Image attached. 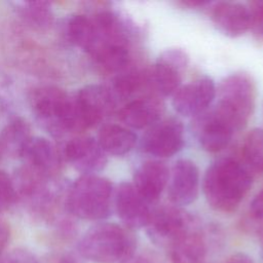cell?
I'll use <instances>...</instances> for the list:
<instances>
[{"instance_id":"34","label":"cell","mask_w":263,"mask_h":263,"mask_svg":"<svg viewBox=\"0 0 263 263\" xmlns=\"http://www.w3.org/2000/svg\"><path fill=\"white\" fill-rule=\"evenodd\" d=\"M259 238H260V243H261V248L263 250V228H261L260 232H259Z\"/></svg>"},{"instance_id":"9","label":"cell","mask_w":263,"mask_h":263,"mask_svg":"<svg viewBox=\"0 0 263 263\" xmlns=\"http://www.w3.org/2000/svg\"><path fill=\"white\" fill-rule=\"evenodd\" d=\"M188 64V57L181 49H167L158 58L150 73V82L163 96L179 89L182 73Z\"/></svg>"},{"instance_id":"17","label":"cell","mask_w":263,"mask_h":263,"mask_svg":"<svg viewBox=\"0 0 263 263\" xmlns=\"http://www.w3.org/2000/svg\"><path fill=\"white\" fill-rule=\"evenodd\" d=\"M212 18L220 31L231 37L240 36L251 28L250 9L240 3H218L213 8Z\"/></svg>"},{"instance_id":"4","label":"cell","mask_w":263,"mask_h":263,"mask_svg":"<svg viewBox=\"0 0 263 263\" xmlns=\"http://www.w3.org/2000/svg\"><path fill=\"white\" fill-rule=\"evenodd\" d=\"M30 107L36 119L51 134L75 133L72 95L65 90L52 85L34 88Z\"/></svg>"},{"instance_id":"6","label":"cell","mask_w":263,"mask_h":263,"mask_svg":"<svg viewBox=\"0 0 263 263\" xmlns=\"http://www.w3.org/2000/svg\"><path fill=\"white\" fill-rule=\"evenodd\" d=\"M75 133L82 132L102 122L116 106L111 89L104 85L91 84L72 95Z\"/></svg>"},{"instance_id":"20","label":"cell","mask_w":263,"mask_h":263,"mask_svg":"<svg viewBox=\"0 0 263 263\" xmlns=\"http://www.w3.org/2000/svg\"><path fill=\"white\" fill-rule=\"evenodd\" d=\"M173 263H201L206 253V246L199 232L191 229L170 248Z\"/></svg>"},{"instance_id":"19","label":"cell","mask_w":263,"mask_h":263,"mask_svg":"<svg viewBox=\"0 0 263 263\" xmlns=\"http://www.w3.org/2000/svg\"><path fill=\"white\" fill-rule=\"evenodd\" d=\"M31 127L23 117L10 119L0 135V151L8 157H23L32 140Z\"/></svg>"},{"instance_id":"25","label":"cell","mask_w":263,"mask_h":263,"mask_svg":"<svg viewBox=\"0 0 263 263\" xmlns=\"http://www.w3.org/2000/svg\"><path fill=\"white\" fill-rule=\"evenodd\" d=\"M242 151L247 162L256 171L263 172V129H253L247 136Z\"/></svg>"},{"instance_id":"12","label":"cell","mask_w":263,"mask_h":263,"mask_svg":"<svg viewBox=\"0 0 263 263\" xmlns=\"http://www.w3.org/2000/svg\"><path fill=\"white\" fill-rule=\"evenodd\" d=\"M149 203L139 194L133 184L121 183L115 194V208L118 217L130 229L146 227L152 211Z\"/></svg>"},{"instance_id":"8","label":"cell","mask_w":263,"mask_h":263,"mask_svg":"<svg viewBox=\"0 0 263 263\" xmlns=\"http://www.w3.org/2000/svg\"><path fill=\"white\" fill-rule=\"evenodd\" d=\"M184 144L182 123L174 118L154 124L143 137L142 148L157 157H170L179 152Z\"/></svg>"},{"instance_id":"14","label":"cell","mask_w":263,"mask_h":263,"mask_svg":"<svg viewBox=\"0 0 263 263\" xmlns=\"http://www.w3.org/2000/svg\"><path fill=\"white\" fill-rule=\"evenodd\" d=\"M234 128L215 109L201 113L195 120V134L200 146L209 152H218L230 142Z\"/></svg>"},{"instance_id":"7","label":"cell","mask_w":263,"mask_h":263,"mask_svg":"<svg viewBox=\"0 0 263 263\" xmlns=\"http://www.w3.org/2000/svg\"><path fill=\"white\" fill-rule=\"evenodd\" d=\"M146 229L151 241L168 249L181 236L193 229L192 219L180 209L162 206L151 213Z\"/></svg>"},{"instance_id":"16","label":"cell","mask_w":263,"mask_h":263,"mask_svg":"<svg viewBox=\"0 0 263 263\" xmlns=\"http://www.w3.org/2000/svg\"><path fill=\"white\" fill-rule=\"evenodd\" d=\"M168 178V170L163 162L149 160L136 170L133 185L139 194L148 203H151L158 199Z\"/></svg>"},{"instance_id":"35","label":"cell","mask_w":263,"mask_h":263,"mask_svg":"<svg viewBox=\"0 0 263 263\" xmlns=\"http://www.w3.org/2000/svg\"><path fill=\"white\" fill-rule=\"evenodd\" d=\"M0 154H1V151H0Z\"/></svg>"},{"instance_id":"1","label":"cell","mask_w":263,"mask_h":263,"mask_svg":"<svg viewBox=\"0 0 263 263\" xmlns=\"http://www.w3.org/2000/svg\"><path fill=\"white\" fill-rule=\"evenodd\" d=\"M252 185L245 167L232 158L212 163L203 179V191L209 204L220 212L234 211Z\"/></svg>"},{"instance_id":"11","label":"cell","mask_w":263,"mask_h":263,"mask_svg":"<svg viewBox=\"0 0 263 263\" xmlns=\"http://www.w3.org/2000/svg\"><path fill=\"white\" fill-rule=\"evenodd\" d=\"M64 154L71 165L83 173V175H95L101 171L107 162L106 153L99 142L90 137H75L67 142Z\"/></svg>"},{"instance_id":"33","label":"cell","mask_w":263,"mask_h":263,"mask_svg":"<svg viewBox=\"0 0 263 263\" xmlns=\"http://www.w3.org/2000/svg\"><path fill=\"white\" fill-rule=\"evenodd\" d=\"M58 263H79L73 256L71 255H65L63 256L59 261Z\"/></svg>"},{"instance_id":"2","label":"cell","mask_w":263,"mask_h":263,"mask_svg":"<svg viewBox=\"0 0 263 263\" xmlns=\"http://www.w3.org/2000/svg\"><path fill=\"white\" fill-rule=\"evenodd\" d=\"M136 240L126 229L114 223H99L81 237L78 251L96 263H116L134 255Z\"/></svg>"},{"instance_id":"22","label":"cell","mask_w":263,"mask_h":263,"mask_svg":"<svg viewBox=\"0 0 263 263\" xmlns=\"http://www.w3.org/2000/svg\"><path fill=\"white\" fill-rule=\"evenodd\" d=\"M16 9L27 26L37 31L48 30L53 23L50 3L45 1H25L16 3Z\"/></svg>"},{"instance_id":"10","label":"cell","mask_w":263,"mask_h":263,"mask_svg":"<svg viewBox=\"0 0 263 263\" xmlns=\"http://www.w3.org/2000/svg\"><path fill=\"white\" fill-rule=\"evenodd\" d=\"M215 84L211 78H198L179 87L175 92L173 106L181 115H200L211 105L215 98Z\"/></svg>"},{"instance_id":"24","label":"cell","mask_w":263,"mask_h":263,"mask_svg":"<svg viewBox=\"0 0 263 263\" xmlns=\"http://www.w3.org/2000/svg\"><path fill=\"white\" fill-rule=\"evenodd\" d=\"M150 82V76L147 78L140 72H125L120 73V75L116 76L113 80L112 87H109L116 99L126 100L130 98L133 95L138 92L144 84Z\"/></svg>"},{"instance_id":"15","label":"cell","mask_w":263,"mask_h":263,"mask_svg":"<svg viewBox=\"0 0 263 263\" xmlns=\"http://www.w3.org/2000/svg\"><path fill=\"white\" fill-rule=\"evenodd\" d=\"M23 158L24 165L43 177L52 179L61 168V157L55 145L42 137H33Z\"/></svg>"},{"instance_id":"29","label":"cell","mask_w":263,"mask_h":263,"mask_svg":"<svg viewBox=\"0 0 263 263\" xmlns=\"http://www.w3.org/2000/svg\"><path fill=\"white\" fill-rule=\"evenodd\" d=\"M251 212L254 217L263 219V190L258 193L251 203Z\"/></svg>"},{"instance_id":"27","label":"cell","mask_w":263,"mask_h":263,"mask_svg":"<svg viewBox=\"0 0 263 263\" xmlns=\"http://www.w3.org/2000/svg\"><path fill=\"white\" fill-rule=\"evenodd\" d=\"M251 29L257 39L263 40V1H257L252 4Z\"/></svg>"},{"instance_id":"26","label":"cell","mask_w":263,"mask_h":263,"mask_svg":"<svg viewBox=\"0 0 263 263\" xmlns=\"http://www.w3.org/2000/svg\"><path fill=\"white\" fill-rule=\"evenodd\" d=\"M12 179L0 170V213L7 211L16 199Z\"/></svg>"},{"instance_id":"5","label":"cell","mask_w":263,"mask_h":263,"mask_svg":"<svg viewBox=\"0 0 263 263\" xmlns=\"http://www.w3.org/2000/svg\"><path fill=\"white\" fill-rule=\"evenodd\" d=\"M255 98V86L251 78L242 73L231 74L219 87V101L215 111L234 130H239L246 126L253 113Z\"/></svg>"},{"instance_id":"3","label":"cell","mask_w":263,"mask_h":263,"mask_svg":"<svg viewBox=\"0 0 263 263\" xmlns=\"http://www.w3.org/2000/svg\"><path fill=\"white\" fill-rule=\"evenodd\" d=\"M112 184L97 175H83L70 187L66 204L68 211L84 220H102L109 216Z\"/></svg>"},{"instance_id":"28","label":"cell","mask_w":263,"mask_h":263,"mask_svg":"<svg viewBox=\"0 0 263 263\" xmlns=\"http://www.w3.org/2000/svg\"><path fill=\"white\" fill-rule=\"evenodd\" d=\"M1 263H39V261L30 251L25 249H15L9 252Z\"/></svg>"},{"instance_id":"30","label":"cell","mask_w":263,"mask_h":263,"mask_svg":"<svg viewBox=\"0 0 263 263\" xmlns=\"http://www.w3.org/2000/svg\"><path fill=\"white\" fill-rule=\"evenodd\" d=\"M9 238V228L6 222L0 218V254L5 249Z\"/></svg>"},{"instance_id":"13","label":"cell","mask_w":263,"mask_h":263,"mask_svg":"<svg viewBox=\"0 0 263 263\" xmlns=\"http://www.w3.org/2000/svg\"><path fill=\"white\" fill-rule=\"evenodd\" d=\"M199 173L196 164L188 159L178 160L172 170L168 198L175 205H187L198 194Z\"/></svg>"},{"instance_id":"18","label":"cell","mask_w":263,"mask_h":263,"mask_svg":"<svg viewBox=\"0 0 263 263\" xmlns=\"http://www.w3.org/2000/svg\"><path fill=\"white\" fill-rule=\"evenodd\" d=\"M163 110L156 98H140L127 103L119 112L120 120L127 126L144 128L156 122Z\"/></svg>"},{"instance_id":"21","label":"cell","mask_w":263,"mask_h":263,"mask_svg":"<svg viewBox=\"0 0 263 263\" xmlns=\"http://www.w3.org/2000/svg\"><path fill=\"white\" fill-rule=\"evenodd\" d=\"M136 140L137 137L132 130L117 124L104 125L98 138L103 151L112 155H123L129 152Z\"/></svg>"},{"instance_id":"23","label":"cell","mask_w":263,"mask_h":263,"mask_svg":"<svg viewBox=\"0 0 263 263\" xmlns=\"http://www.w3.org/2000/svg\"><path fill=\"white\" fill-rule=\"evenodd\" d=\"M69 40L87 52L93 39V22L92 18L84 14L72 15L66 26Z\"/></svg>"},{"instance_id":"32","label":"cell","mask_w":263,"mask_h":263,"mask_svg":"<svg viewBox=\"0 0 263 263\" xmlns=\"http://www.w3.org/2000/svg\"><path fill=\"white\" fill-rule=\"evenodd\" d=\"M225 263H254V261L248 255L242 254V253H237V254L230 256L225 261Z\"/></svg>"},{"instance_id":"31","label":"cell","mask_w":263,"mask_h":263,"mask_svg":"<svg viewBox=\"0 0 263 263\" xmlns=\"http://www.w3.org/2000/svg\"><path fill=\"white\" fill-rule=\"evenodd\" d=\"M119 263H159L156 259L146 255H132Z\"/></svg>"}]
</instances>
